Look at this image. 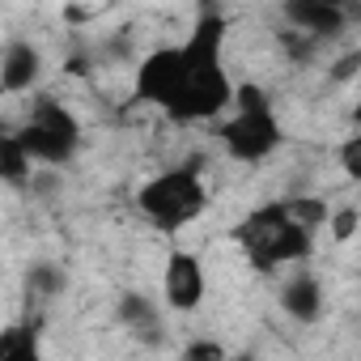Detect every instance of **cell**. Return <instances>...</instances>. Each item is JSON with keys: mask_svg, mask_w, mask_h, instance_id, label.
<instances>
[{"mask_svg": "<svg viewBox=\"0 0 361 361\" xmlns=\"http://www.w3.org/2000/svg\"><path fill=\"white\" fill-rule=\"evenodd\" d=\"M13 136H18L22 153L30 161H43V166H64L81 149V123H77V115L64 102H56L51 94H39L30 102V115L13 128Z\"/></svg>", "mask_w": 361, "mask_h": 361, "instance_id": "obj_5", "label": "cell"}, {"mask_svg": "<svg viewBox=\"0 0 361 361\" xmlns=\"http://www.w3.org/2000/svg\"><path fill=\"white\" fill-rule=\"evenodd\" d=\"M357 64H361V51H353V56H344V60H336V68H331V77H336V81H348V77L357 73Z\"/></svg>", "mask_w": 361, "mask_h": 361, "instance_id": "obj_17", "label": "cell"}, {"mask_svg": "<svg viewBox=\"0 0 361 361\" xmlns=\"http://www.w3.org/2000/svg\"><path fill=\"white\" fill-rule=\"evenodd\" d=\"M217 136H221V145H226V153H230L234 161H247V166L268 161V157L281 149V140H285V132H281V119H276V106H272L268 90H264V85H255V81L234 85L230 119H221Z\"/></svg>", "mask_w": 361, "mask_h": 361, "instance_id": "obj_3", "label": "cell"}, {"mask_svg": "<svg viewBox=\"0 0 361 361\" xmlns=\"http://www.w3.org/2000/svg\"><path fill=\"white\" fill-rule=\"evenodd\" d=\"M226 13L204 5L192 35L178 47V98L170 106L174 123H204L230 111L234 102V81L226 73Z\"/></svg>", "mask_w": 361, "mask_h": 361, "instance_id": "obj_1", "label": "cell"}, {"mask_svg": "<svg viewBox=\"0 0 361 361\" xmlns=\"http://www.w3.org/2000/svg\"><path fill=\"white\" fill-rule=\"evenodd\" d=\"M119 323H123L128 331H136L145 344H161V336H166L157 306H153L149 298H140V293H123V298H119Z\"/></svg>", "mask_w": 361, "mask_h": 361, "instance_id": "obj_10", "label": "cell"}, {"mask_svg": "<svg viewBox=\"0 0 361 361\" xmlns=\"http://www.w3.org/2000/svg\"><path fill=\"white\" fill-rule=\"evenodd\" d=\"M183 361H226V348L217 340H192L188 353H183Z\"/></svg>", "mask_w": 361, "mask_h": 361, "instance_id": "obj_15", "label": "cell"}, {"mask_svg": "<svg viewBox=\"0 0 361 361\" xmlns=\"http://www.w3.org/2000/svg\"><path fill=\"white\" fill-rule=\"evenodd\" d=\"M161 293H166V306L170 310H196L209 293V272H204V259L196 251H183L174 247L170 259H166V276H161Z\"/></svg>", "mask_w": 361, "mask_h": 361, "instance_id": "obj_6", "label": "cell"}, {"mask_svg": "<svg viewBox=\"0 0 361 361\" xmlns=\"http://www.w3.org/2000/svg\"><path fill=\"white\" fill-rule=\"evenodd\" d=\"M0 361H47L35 319H22V323L0 327Z\"/></svg>", "mask_w": 361, "mask_h": 361, "instance_id": "obj_11", "label": "cell"}, {"mask_svg": "<svg viewBox=\"0 0 361 361\" xmlns=\"http://www.w3.org/2000/svg\"><path fill=\"white\" fill-rule=\"evenodd\" d=\"M281 306H285L289 319L314 323V319L323 314V285H319V276H310V272L289 276V285L281 289Z\"/></svg>", "mask_w": 361, "mask_h": 361, "instance_id": "obj_9", "label": "cell"}, {"mask_svg": "<svg viewBox=\"0 0 361 361\" xmlns=\"http://www.w3.org/2000/svg\"><path fill=\"white\" fill-rule=\"evenodd\" d=\"M281 13H285V22H289L298 35H306V39H314V43L336 39V35H344V26H348V13H344V5H336V0H289Z\"/></svg>", "mask_w": 361, "mask_h": 361, "instance_id": "obj_7", "label": "cell"}, {"mask_svg": "<svg viewBox=\"0 0 361 361\" xmlns=\"http://www.w3.org/2000/svg\"><path fill=\"white\" fill-rule=\"evenodd\" d=\"M204 209H209V188H204V178L192 161L145 178L140 192H136V213L161 234H178L196 217H204Z\"/></svg>", "mask_w": 361, "mask_h": 361, "instance_id": "obj_4", "label": "cell"}, {"mask_svg": "<svg viewBox=\"0 0 361 361\" xmlns=\"http://www.w3.org/2000/svg\"><path fill=\"white\" fill-rule=\"evenodd\" d=\"M43 73V56L30 39H9L5 43V56H0V90L5 94H26L35 90Z\"/></svg>", "mask_w": 361, "mask_h": 361, "instance_id": "obj_8", "label": "cell"}, {"mask_svg": "<svg viewBox=\"0 0 361 361\" xmlns=\"http://www.w3.org/2000/svg\"><path fill=\"white\" fill-rule=\"evenodd\" d=\"M226 361H255V353H234V357H226Z\"/></svg>", "mask_w": 361, "mask_h": 361, "instance_id": "obj_18", "label": "cell"}, {"mask_svg": "<svg viewBox=\"0 0 361 361\" xmlns=\"http://www.w3.org/2000/svg\"><path fill=\"white\" fill-rule=\"evenodd\" d=\"M340 166L348 178H361V136H348L344 149H340Z\"/></svg>", "mask_w": 361, "mask_h": 361, "instance_id": "obj_16", "label": "cell"}, {"mask_svg": "<svg viewBox=\"0 0 361 361\" xmlns=\"http://www.w3.org/2000/svg\"><path fill=\"white\" fill-rule=\"evenodd\" d=\"M30 157L22 153L18 136L0 128V183H9V188H26L30 183Z\"/></svg>", "mask_w": 361, "mask_h": 361, "instance_id": "obj_12", "label": "cell"}, {"mask_svg": "<svg viewBox=\"0 0 361 361\" xmlns=\"http://www.w3.org/2000/svg\"><path fill=\"white\" fill-rule=\"evenodd\" d=\"M281 43H285V51H289L298 64L314 60V51H319V43H314V39H306V35H298V30H285V35H281Z\"/></svg>", "mask_w": 361, "mask_h": 361, "instance_id": "obj_14", "label": "cell"}, {"mask_svg": "<svg viewBox=\"0 0 361 361\" xmlns=\"http://www.w3.org/2000/svg\"><path fill=\"white\" fill-rule=\"evenodd\" d=\"M357 221H361V213L348 204V209H340V213H327V230H331V238L336 243H348L353 238V230H357Z\"/></svg>", "mask_w": 361, "mask_h": 361, "instance_id": "obj_13", "label": "cell"}, {"mask_svg": "<svg viewBox=\"0 0 361 361\" xmlns=\"http://www.w3.org/2000/svg\"><path fill=\"white\" fill-rule=\"evenodd\" d=\"M323 221H327L323 200H310V196L268 200V204L251 209L230 230V238L243 247V255L255 272H276V268H293V264L310 259L314 234Z\"/></svg>", "mask_w": 361, "mask_h": 361, "instance_id": "obj_2", "label": "cell"}]
</instances>
